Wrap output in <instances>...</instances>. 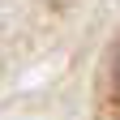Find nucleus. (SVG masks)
Returning a JSON list of instances; mask_svg holds the SVG:
<instances>
[{
	"label": "nucleus",
	"mask_w": 120,
	"mask_h": 120,
	"mask_svg": "<svg viewBox=\"0 0 120 120\" xmlns=\"http://www.w3.org/2000/svg\"><path fill=\"white\" fill-rule=\"evenodd\" d=\"M112 82H116V90H120V47H116V60H112Z\"/></svg>",
	"instance_id": "f257e3e1"
}]
</instances>
